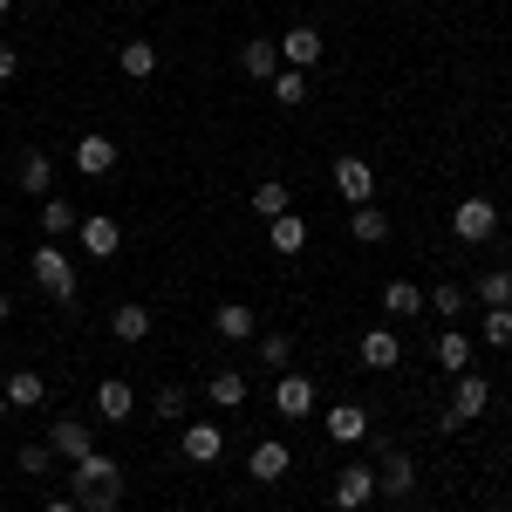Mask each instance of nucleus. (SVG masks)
Returning <instances> with one entry per match:
<instances>
[{
	"label": "nucleus",
	"mask_w": 512,
	"mask_h": 512,
	"mask_svg": "<svg viewBox=\"0 0 512 512\" xmlns=\"http://www.w3.org/2000/svg\"><path fill=\"white\" fill-rule=\"evenodd\" d=\"M69 499H76L82 512H117L123 506V472H117V458H103V451H89V458H76L69 465Z\"/></svg>",
	"instance_id": "nucleus-1"
},
{
	"label": "nucleus",
	"mask_w": 512,
	"mask_h": 512,
	"mask_svg": "<svg viewBox=\"0 0 512 512\" xmlns=\"http://www.w3.org/2000/svg\"><path fill=\"white\" fill-rule=\"evenodd\" d=\"M28 274H35V287L55 301V308H69L82 287H76V260L62 253V239H41L35 253H28Z\"/></svg>",
	"instance_id": "nucleus-2"
},
{
	"label": "nucleus",
	"mask_w": 512,
	"mask_h": 512,
	"mask_svg": "<svg viewBox=\"0 0 512 512\" xmlns=\"http://www.w3.org/2000/svg\"><path fill=\"white\" fill-rule=\"evenodd\" d=\"M451 233L465 239V246H485V239L499 233V205H492V198H485V192L458 198V205H451Z\"/></svg>",
	"instance_id": "nucleus-3"
},
{
	"label": "nucleus",
	"mask_w": 512,
	"mask_h": 512,
	"mask_svg": "<svg viewBox=\"0 0 512 512\" xmlns=\"http://www.w3.org/2000/svg\"><path fill=\"white\" fill-rule=\"evenodd\" d=\"M328 499H335V512H362L376 499V465H342L335 485H328Z\"/></svg>",
	"instance_id": "nucleus-4"
},
{
	"label": "nucleus",
	"mask_w": 512,
	"mask_h": 512,
	"mask_svg": "<svg viewBox=\"0 0 512 512\" xmlns=\"http://www.w3.org/2000/svg\"><path fill=\"white\" fill-rule=\"evenodd\" d=\"M321 55H328V41H321L315 21H294V28L280 35V62H287V69H321Z\"/></svg>",
	"instance_id": "nucleus-5"
},
{
	"label": "nucleus",
	"mask_w": 512,
	"mask_h": 512,
	"mask_svg": "<svg viewBox=\"0 0 512 512\" xmlns=\"http://www.w3.org/2000/svg\"><path fill=\"white\" fill-rule=\"evenodd\" d=\"M48 451H55L62 465L89 458V451H96V424H82V417H55V424H48Z\"/></svg>",
	"instance_id": "nucleus-6"
},
{
	"label": "nucleus",
	"mask_w": 512,
	"mask_h": 512,
	"mask_svg": "<svg viewBox=\"0 0 512 512\" xmlns=\"http://www.w3.org/2000/svg\"><path fill=\"white\" fill-rule=\"evenodd\" d=\"M274 410L280 417H308V410H315V376H308V369H280L274 376Z\"/></svg>",
	"instance_id": "nucleus-7"
},
{
	"label": "nucleus",
	"mask_w": 512,
	"mask_h": 512,
	"mask_svg": "<svg viewBox=\"0 0 512 512\" xmlns=\"http://www.w3.org/2000/svg\"><path fill=\"white\" fill-rule=\"evenodd\" d=\"M178 458H185V465H219V458H226V424H185Z\"/></svg>",
	"instance_id": "nucleus-8"
},
{
	"label": "nucleus",
	"mask_w": 512,
	"mask_h": 512,
	"mask_svg": "<svg viewBox=\"0 0 512 512\" xmlns=\"http://www.w3.org/2000/svg\"><path fill=\"white\" fill-rule=\"evenodd\" d=\"M76 239H82V253H89V260H110V253L123 246V226L110 219V212H82Z\"/></svg>",
	"instance_id": "nucleus-9"
},
{
	"label": "nucleus",
	"mask_w": 512,
	"mask_h": 512,
	"mask_svg": "<svg viewBox=\"0 0 512 512\" xmlns=\"http://www.w3.org/2000/svg\"><path fill=\"white\" fill-rule=\"evenodd\" d=\"M239 69H246L253 82H274L280 69H287V62H280V41H274V35H253V41H239Z\"/></svg>",
	"instance_id": "nucleus-10"
},
{
	"label": "nucleus",
	"mask_w": 512,
	"mask_h": 512,
	"mask_svg": "<svg viewBox=\"0 0 512 512\" xmlns=\"http://www.w3.org/2000/svg\"><path fill=\"white\" fill-rule=\"evenodd\" d=\"M287 465H294V451H287L280 437H260V444L246 451V472L260 478V485H280V478H287Z\"/></svg>",
	"instance_id": "nucleus-11"
},
{
	"label": "nucleus",
	"mask_w": 512,
	"mask_h": 512,
	"mask_svg": "<svg viewBox=\"0 0 512 512\" xmlns=\"http://www.w3.org/2000/svg\"><path fill=\"white\" fill-rule=\"evenodd\" d=\"M376 492H383V499H410V492H417V465H410V451H383V465H376Z\"/></svg>",
	"instance_id": "nucleus-12"
},
{
	"label": "nucleus",
	"mask_w": 512,
	"mask_h": 512,
	"mask_svg": "<svg viewBox=\"0 0 512 512\" xmlns=\"http://www.w3.org/2000/svg\"><path fill=\"white\" fill-rule=\"evenodd\" d=\"M335 192L349 198V205H369V198H376V171H369V158H335Z\"/></svg>",
	"instance_id": "nucleus-13"
},
{
	"label": "nucleus",
	"mask_w": 512,
	"mask_h": 512,
	"mask_svg": "<svg viewBox=\"0 0 512 512\" xmlns=\"http://www.w3.org/2000/svg\"><path fill=\"white\" fill-rule=\"evenodd\" d=\"M485 410H492V383L465 369V376H458V390H451V417H458V424H472V417H485Z\"/></svg>",
	"instance_id": "nucleus-14"
},
{
	"label": "nucleus",
	"mask_w": 512,
	"mask_h": 512,
	"mask_svg": "<svg viewBox=\"0 0 512 512\" xmlns=\"http://www.w3.org/2000/svg\"><path fill=\"white\" fill-rule=\"evenodd\" d=\"M76 171H82V178H103V171H117V144H110L103 130L76 137Z\"/></svg>",
	"instance_id": "nucleus-15"
},
{
	"label": "nucleus",
	"mask_w": 512,
	"mask_h": 512,
	"mask_svg": "<svg viewBox=\"0 0 512 512\" xmlns=\"http://www.w3.org/2000/svg\"><path fill=\"white\" fill-rule=\"evenodd\" d=\"M130 410H137V390H130L123 376H103V383H96V417H103V424H123Z\"/></svg>",
	"instance_id": "nucleus-16"
},
{
	"label": "nucleus",
	"mask_w": 512,
	"mask_h": 512,
	"mask_svg": "<svg viewBox=\"0 0 512 512\" xmlns=\"http://www.w3.org/2000/svg\"><path fill=\"white\" fill-rule=\"evenodd\" d=\"M14 185H21L28 198H48L55 192V158H48V151H28V158L14 164Z\"/></svg>",
	"instance_id": "nucleus-17"
},
{
	"label": "nucleus",
	"mask_w": 512,
	"mask_h": 512,
	"mask_svg": "<svg viewBox=\"0 0 512 512\" xmlns=\"http://www.w3.org/2000/svg\"><path fill=\"white\" fill-rule=\"evenodd\" d=\"M212 328H219V342H253V335H260V321H253V308H246V301H219Z\"/></svg>",
	"instance_id": "nucleus-18"
},
{
	"label": "nucleus",
	"mask_w": 512,
	"mask_h": 512,
	"mask_svg": "<svg viewBox=\"0 0 512 512\" xmlns=\"http://www.w3.org/2000/svg\"><path fill=\"white\" fill-rule=\"evenodd\" d=\"M355 355H362V369H396V362H403V342H396L390 328H369V335L355 342Z\"/></svg>",
	"instance_id": "nucleus-19"
},
{
	"label": "nucleus",
	"mask_w": 512,
	"mask_h": 512,
	"mask_svg": "<svg viewBox=\"0 0 512 512\" xmlns=\"http://www.w3.org/2000/svg\"><path fill=\"white\" fill-rule=\"evenodd\" d=\"M328 437L335 444H362L369 437V410L362 403H328Z\"/></svg>",
	"instance_id": "nucleus-20"
},
{
	"label": "nucleus",
	"mask_w": 512,
	"mask_h": 512,
	"mask_svg": "<svg viewBox=\"0 0 512 512\" xmlns=\"http://www.w3.org/2000/svg\"><path fill=\"white\" fill-rule=\"evenodd\" d=\"M158 62H164L158 41H123V48H117V69L130 82H151V76H158Z\"/></svg>",
	"instance_id": "nucleus-21"
},
{
	"label": "nucleus",
	"mask_w": 512,
	"mask_h": 512,
	"mask_svg": "<svg viewBox=\"0 0 512 512\" xmlns=\"http://www.w3.org/2000/svg\"><path fill=\"white\" fill-rule=\"evenodd\" d=\"M431 355H437V369H444V376H465V369H472V335L444 328V335L431 342Z\"/></svg>",
	"instance_id": "nucleus-22"
},
{
	"label": "nucleus",
	"mask_w": 512,
	"mask_h": 512,
	"mask_svg": "<svg viewBox=\"0 0 512 512\" xmlns=\"http://www.w3.org/2000/svg\"><path fill=\"white\" fill-rule=\"evenodd\" d=\"M110 335H117L123 349H137V342L151 335V308H137V301H123V308H110Z\"/></svg>",
	"instance_id": "nucleus-23"
},
{
	"label": "nucleus",
	"mask_w": 512,
	"mask_h": 512,
	"mask_svg": "<svg viewBox=\"0 0 512 512\" xmlns=\"http://www.w3.org/2000/svg\"><path fill=\"white\" fill-rule=\"evenodd\" d=\"M349 233L362 239V246H383V239H390V212H383L376 198H369V205H355V212H349Z\"/></svg>",
	"instance_id": "nucleus-24"
},
{
	"label": "nucleus",
	"mask_w": 512,
	"mask_h": 512,
	"mask_svg": "<svg viewBox=\"0 0 512 512\" xmlns=\"http://www.w3.org/2000/svg\"><path fill=\"white\" fill-rule=\"evenodd\" d=\"M0 390H7V410H41V396H48V383H41L35 369H14V376H7Z\"/></svg>",
	"instance_id": "nucleus-25"
},
{
	"label": "nucleus",
	"mask_w": 512,
	"mask_h": 512,
	"mask_svg": "<svg viewBox=\"0 0 512 512\" xmlns=\"http://www.w3.org/2000/svg\"><path fill=\"white\" fill-rule=\"evenodd\" d=\"M35 212H41V233H48V239H62V233H76V226H82V212L69 205V198H55V192L41 198Z\"/></svg>",
	"instance_id": "nucleus-26"
},
{
	"label": "nucleus",
	"mask_w": 512,
	"mask_h": 512,
	"mask_svg": "<svg viewBox=\"0 0 512 512\" xmlns=\"http://www.w3.org/2000/svg\"><path fill=\"white\" fill-rule=\"evenodd\" d=\"M383 315H390V321L424 315V287H410V280H383Z\"/></svg>",
	"instance_id": "nucleus-27"
},
{
	"label": "nucleus",
	"mask_w": 512,
	"mask_h": 512,
	"mask_svg": "<svg viewBox=\"0 0 512 512\" xmlns=\"http://www.w3.org/2000/svg\"><path fill=\"white\" fill-rule=\"evenodd\" d=\"M267 233H274V253L294 260V253L308 246V219H301V212H280V219H267Z\"/></svg>",
	"instance_id": "nucleus-28"
},
{
	"label": "nucleus",
	"mask_w": 512,
	"mask_h": 512,
	"mask_svg": "<svg viewBox=\"0 0 512 512\" xmlns=\"http://www.w3.org/2000/svg\"><path fill=\"white\" fill-rule=\"evenodd\" d=\"M205 396H212V410H239V403H246V376H239V369H212Z\"/></svg>",
	"instance_id": "nucleus-29"
},
{
	"label": "nucleus",
	"mask_w": 512,
	"mask_h": 512,
	"mask_svg": "<svg viewBox=\"0 0 512 512\" xmlns=\"http://www.w3.org/2000/svg\"><path fill=\"white\" fill-rule=\"evenodd\" d=\"M253 212H260V219H280V212H294V192H287L280 178H267V185H253Z\"/></svg>",
	"instance_id": "nucleus-30"
},
{
	"label": "nucleus",
	"mask_w": 512,
	"mask_h": 512,
	"mask_svg": "<svg viewBox=\"0 0 512 512\" xmlns=\"http://www.w3.org/2000/svg\"><path fill=\"white\" fill-rule=\"evenodd\" d=\"M274 103L280 110H301V103H308V69H280L274 76Z\"/></svg>",
	"instance_id": "nucleus-31"
},
{
	"label": "nucleus",
	"mask_w": 512,
	"mask_h": 512,
	"mask_svg": "<svg viewBox=\"0 0 512 512\" xmlns=\"http://www.w3.org/2000/svg\"><path fill=\"white\" fill-rule=\"evenodd\" d=\"M151 410H158L164 424H185V410H192V390H185V383H164V390L151 396Z\"/></svg>",
	"instance_id": "nucleus-32"
},
{
	"label": "nucleus",
	"mask_w": 512,
	"mask_h": 512,
	"mask_svg": "<svg viewBox=\"0 0 512 512\" xmlns=\"http://www.w3.org/2000/svg\"><path fill=\"white\" fill-rule=\"evenodd\" d=\"M478 301H485V308H512V274L506 267H485V274H478Z\"/></svg>",
	"instance_id": "nucleus-33"
},
{
	"label": "nucleus",
	"mask_w": 512,
	"mask_h": 512,
	"mask_svg": "<svg viewBox=\"0 0 512 512\" xmlns=\"http://www.w3.org/2000/svg\"><path fill=\"white\" fill-rule=\"evenodd\" d=\"M478 342H485V349H512V308H485V321H478Z\"/></svg>",
	"instance_id": "nucleus-34"
},
{
	"label": "nucleus",
	"mask_w": 512,
	"mask_h": 512,
	"mask_svg": "<svg viewBox=\"0 0 512 512\" xmlns=\"http://www.w3.org/2000/svg\"><path fill=\"white\" fill-rule=\"evenodd\" d=\"M424 308H431L437 321L465 315V287H458V280H437V294H424Z\"/></svg>",
	"instance_id": "nucleus-35"
},
{
	"label": "nucleus",
	"mask_w": 512,
	"mask_h": 512,
	"mask_svg": "<svg viewBox=\"0 0 512 512\" xmlns=\"http://www.w3.org/2000/svg\"><path fill=\"white\" fill-rule=\"evenodd\" d=\"M253 342H260V362H267V369H287V362H294V335H253Z\"/></svg>",
	"instance_id": "nucleus-36"
},
{
	"label": "nucleus",
	"mask_w": 512,
	"mask_h": 512,
	"mask_svg": "<svg viewBox=\"0 0 512 512\" xmlns=\"http://www.w3.org/2000/svg\"><path fill=\"white\" fill-rule=\"evenodd\" d=\"M14 465H21L28 478H41L48 465H55V451H48V444H21V451H14Z\"/></svg>",
	"instance_id": "nucleus-37"
},
{
	"label": "nucleus",
	"mask_w": 512,
	"mask_h": 512,
	"mask_svg": "<svg viewBox=\"0 0 512 512\" xmlns=\"http://www.w3.org/2000/svg\"><path fill=\"white\" fill-rule=\"evenodd\" d=\"M21 76V48H14V41H0V82H14Z\"/></svg>",
	"instance_id": "nucleus-38"
},
{
	"label": "nucleus",
	"mask_w": 512,
	"mask_h": 512,
	"mask_svg": "<svg viewBox=\"0 0 512 512\" xmlns=\"http://www.w3.org/2000/svg\"><path fill=\"white\" fill-rule=\"evenodd\" d=\"M41 512H82V506H76V499H48Z\"/></svg>",
	"instance_id": "nucleus-39"
},
{
	"label": "nucleus",
	"mask_w": 512,
	"mask_h": 512,
	"mask_svg": "<svg viewBox=\"0 0 512 512\" xmlns=\"http://www.w3.org/2000/svg\"><path fill=\"white\" fill-rule=\"evenodd\" d=\"M7 315H14V294H7V287H0V328H7Z\"/></svg>",
	"instance_id": "nucleus-40"
},
{
	"label": "nucleus",
	"mask_w": 512,
	"mask_h": 512,
	"mask_svg": "<svg viewBox=\"0 0 512 512\" xmlns=\"http://www.w3.org/2000/svg\"><path fill=\"white\" fill-rule=\"evenodd\" d=\"M0 424H7V390H0Z\"/></svg>",
	"instance_id": "nucleus-41"
},
{
	"label": "nucleus",
	"mask_w": 512,
	"mask_h": 512,
	"mask_svg": "<svg viewBox=\"0 0 512 512\" xmlns=\"http://www.w3.org/2000/svg\"><path fill=\"white\" fill-rule=\"evenodd\" d=\"M7 7H14V0H0V14H7Z\"/></svg>",
	"instance_id": "nucleus-42"
},
{
	"label": "nucleus",
	"mask_w": 512,
	"mask_h": 512,
	"mask_svg": "<svg viewBox=\"0 0 512 512\" xmlns=\"http://www.w3.org/2000/svg\"><path fill=\"white\" fill-rule=\"evenodd\" d=\"M396 512H417V506H396Z\"/></svg>",
	"instance_id": "nucleus-43"
},
{
	"label": "nucleus",
	"mask_w": 512,
	"mask_h": 512,
	"mask_svg": "<svg viewBox=\"0 0 512 512\" xmlns=\"http://www.w3.org/2000/svg\"><path fill=\"white\" fill-rule=\"evenodd\" d=\"M492 512H512V506H492Z\"/></svg>",
	"instance_id": "nucleus-44"
}]
</instances>
